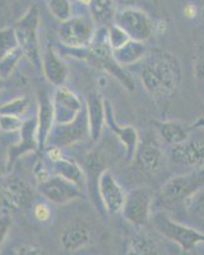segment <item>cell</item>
Returning a JSON list of instances; mask_svg holds the SVG:
<instances>
[{
  "instance_id": "cell-1",
  "label": "cell",
  "mask_w": 204,
  "mask_h": 255,
  "mask_svg": "<svg viewBox=\"0 0 204 255\" xmlns=\"http://www.w3.org/2000/svg\"><path fill=\"white\" fill-rule=\"evenodd\" d=\"M140 79L153 97H171L181 86L183 72L179 59L172 52L155 49L147 54Z\"/></svg>"
},
{
  "instance_id": "cell-2",
  "label": "cell",
  "mask_w": 204,
  "mask_h": 255,
  "mask_svg": "<svg viewBox=\"0 0 204 255\" xmlns=\"http://www.w3.org/2000/svg\"><path fill=\"white\" fill-rule=\"evenodd\" d=\"M149 223L161 236L178 244L184 252H190L199 244H204L203 232L172 220L166 212L158 211L152 213Z\"/></svg>"
},
{
  "instance_id": "cell-3",
  "label": "cell",
  "mask_w": 204,
  "mask_h": 255,
  "mask_svg": "<svg viewBox=\"0 0 204 255\" xmlns=\"http://www.w3.org/2000/svg\"><path fill=\"white\" fill-rule=\"evenodd\" d=\"M38 27H40V13H38L37 6H31L15 22L13 29L15 32L18 46L22 50L23 55L28 59L29 63L32 64L36 69L41 70L42 50L40 46Z\"/></svg>"
},
{
  "instance_id": "cell-4",
  "label": "cell",
  "mask_w": 204,
  "mask_h": 255,
  "mask_svg": "<svg viewBox=\"0 0 204 255\" xmlns=\"http://www.w3.org/2000/svg\"><path fill=\"white\" fill-rule=\"evenodd\" d=\"M94 19L87 15H72L68 20L61 22L58 29V38L63 46L73 50L88 49L94 41Z\"/></svg>"
},
{
  "instance_id": "cell-5",
  "label": "cell",
  "mask_w": 204,
  "mask_h": 255,
  "mask_svg": "<svg viewBox=\"0 0 204 255\" xmlns=\"http://www.w3.org/2000/svg\"><path fill=\"white\" fill-rule=\"evenodd\" d=\"M114 23L133 41L144 42L149 40L155 32V23L148 14L140 8L116 9Z\"/></svg>"
},
{
  "instance_id": "cell-6",
  "label": "cell",
  "mask_w": 204,
  "mask_h": 255,
  "mask_svg": "<svg viewBox=\"0 0 204 255\" xmlns=\"http://www.w3.org/2000/svg\"><path fill=\"white\" fill-rule=\"evenodd\" d=\"M204 188V166L184 175L171 177L161 188V197L166 202L178 203Z\"/></svg>"
},
{
  "instance_id": "cell-7",
  "label": "cell",
  "mask_w": 204,
  "mask_h": 255,
  "mask_svg": "<svg viewBox=\"0 0 204 255\" xmlns=\"http://www.w3.org/2000/svg\"><path fill=\"white\" fill-rule=\"evenodd\" d=\"M155 193L149 188L133 189L126 194L121 213L126 221L137 227L147 226L151 221Z\"/></svg>"
},
{
  "instance_id": "cell-8",
  "label": "cell",
  "mask_w": 204,
  "mask_h": 255,
  "mask_svg": "<svg viewBox=\"0 0 204 255\" xmlns=\"http://www.w3.org/2000/svg\"><path fill=\"white\" fill-rule=\"evenodd\" d=\"M87 138H90V125L87 111L83 109L72 123L54 125L47 138L46 147H58L63 149L78 142H83Z\"/></svg>"
},
{
  "instance_id": "cell-9",
  "label": "cell",
  "mask_w": 204,
  "mask_h": 255,
  "mask_svg": "<svg viewBox=\"0 0 204 255\" xmlns=\"http://www.w3.org/2000/svg\"><path fill=\"white\" fill-rule=\"evenodd\" d=\"M38 193L54 204H67L83 197L81 186L58 175H50L37 184Z\"/></svg>"
},
{
  "instance_id": "cell-10",
  "label": "cell",
  "mask_w": 204,
  "mask_h": 255,
  "mask_svg": "<svg viewBox=\"0 0 204 255\" xmlns=\"http://www.w3.org/2000/svg\"><path fill=\"white\" fill-rule=\"evenodd\" d=\"M32 199V190L24 180L17 176H9L4 180L0 189V203L4 213L12 215L23 209Z\"/></svg>"
},
{
  "instance_id": "cell-11",
  "label": "cell",
  "mask_w": 204,
  "mask_h": 255,
  "mask_svg": "<svg viewBox=\"0 0 204 255\" xmlns=\"http://www.w3.org/2000/svg\"><path fill=\"white\" fill-rule=\"evenodd\" d=\"M54 125L72 123L83 110V105L78 96L65 86L55 87L51 97Z\"/></svg>"
},
{
  "instance_id": "cell-12",
  "label": "cell",
  "mask_w": 204,
  "mask_h": 255,
  "mask_svg": "<svg viewBox=\"0 0 204 255\" xmlns=\"http://www.w3.org/2000/svg\"><path fill=\"white\" fill-rule=\"evenodd\" d=\"M97 194L102 206L108 213L115 215L121 212L126 194L122 186L110 170H102L97 179Z\"/></svg>"
},
{
  "instance_id": "cell-13",
  "label": "cell",
  "mask_w": 204,
  "mask_h": 255,
  "mask_svg": "<svg viewBox=\"0 0 204 255\" xmlns=\"http://www.w3.org/2000/svg\"><path fill=\"white\" fill-rule=\"evenodd\" d=\"M197 131L185 142L171 145L170 154L176 165L190 167L192 170L204 166V136L197 134Z\"/></svg>"
},
{
  "instance_id": "cell-14",
  "label": "cell",
  "mask_w": 204,
  "mask_h": 255,
  "mask_svg": "<svg viewBox=\"0 0 204 255\" xmlns=\"http://www.w3.org/2000/svg\"><path fill=\"white\" fill-rule=\"evenodd\" d=\"M40 148L38 144V123H37V113L32 114L31 116H27L24 119L23 125L19 130V142L13 147L8 148V158H9V168L12 167L13 163L23 154L35 152Z\"/></svg>"
},
{
  "instance_id": "cell-15",
  "label": "cell",
  "mask_w": 204,
  "mask_h": 255,
  "mask_svg": "<svg viewBox=\"0 0 204 255\" xmlns=\"http://www.w3.org/2000/svg\"><path fill=\"white\" fill-rule=\"evenodd\" d=\"M105 124L110 128V130L124 144L128 161H133L138 145H139V136H138L137 130L133 127L120 125L116 122L114 110H112V106H111V102L107 101V100H105Z\"/></svg>"
},
{
  "instance_id": "cell-16",
  "label": "cell",
  "mask_w": 204,
  "mask_h": 255,
  "mask_svg": "<svg viewBox=\"0 0 204 255\" xmlns=\"http://www.w3.org/2000/svg\"><path fill=\"white\" fill-rule=\"evenodd\" d=\"M156 127L163 142H166L170 145H176L189 139L198 129H203L204 119L197 120L194 124H188L183 122L156 123Z\"/></svg>"
},
{
  "instance_id": "cell-17",
  "label": "cell",
  "mask_w": 204,
  "mask_h": 255,
  "mask_svg": "<svg viewBox=\"0 0 204 255\" xmlns=\"http://www.w3.org/2000/svg\"><path fill=\"white\" fill-rule=\"evenodd\" d=\"M41 72L44 73V76L54 87L64 86L65 81H67L68 67L51 47H47L46 50L42 51Z\"/></svg>"
},
{
  "instance_id": "cell-18",
  "label": "cell",
  "mask_w": 204,
  "mask_h": 255,
  "mask_svg": "<svg viewBox=\"0 0 204 255\" xmlns=\"http://www.w3.org/2000/svg\"><path fill=\"white\" fill-rule=\"evenodd\" d=\"M86 106L90 125V138L92 142H97L102 134V127L105 124V99L99 92L94 91L88 95Z\"/></svg>"
},
{
  "instance_id": "cell-19",
  "label": "cell",
  "mask_w": 204,
  "mask_h": 255,
  "mask_svg": "<svg viewBox=\"0 0 204 255\" xmlns=\"http://www.w3.org/2000/svg\"><path fill=\"white\" fill-rule=\"evenodd\" d=\"M133 159H135V165L143 172L156 174L162 167L163 154L160 148L153 143H139Z\"/></svg>"
},
{
  "instance_id": "cell-20",
  "label": "cell",
  "mask_w": 204,
  "mask_h": 255,
  "mask_svg": "<svg viewBox=\"0 0 204 255\" xmlns=\"http://www.w3.org/2000/svg\"><path fill=\"white\" fill-rule=\"evenodd\" d=\"M91 232L83 226H72L65 229L60 235L61 248L68 253L78 252L91 244Z\"/></svg>"
},
{
  "instance_id": "cell-21",
  "label": "cell",
  "mask_w": 204,
  "mask_h": 255,
  "mask_svg": "<svg viewBox=\"0 0 204 255\" xmlns=\"http://www.w3.org/2000/svg\"><path fill=\"white\" fill-rule=\"evenodd\" d=\"M51 175H58V176L64 177V179L69 180L76 185L81 186L85 184L86 177L83 168L74 161V159L67 158V157H61L58 161L51 162V170H50Z\"/></svg>"
},
{
  "instance_id": "cell-22",
  "label": "cell",
  "mask_w": 204,
  "mask_h": 255,
  "mask_svg": "<svg viewBox=\"0 0 204 255\" xmlns=\"http://www.w3.org/2000/svg\"><path fill=\"white\" fill-rule=\"evenodd\" d=\"M37 123H38V144L40 148L46 147L47 138L54 127V115L51 97L44 96L40 100L37 110Z\"/></svg>"
},
{
  "instance_id": "cell-23",
  "label": "cell",
  "mask_w": 204,
  "mask_h": 255,
  "mask_svg": "<svg viewBox=\"0 0 204 255\" xmlns=\"http://www.w3.org/2000/svg\"><path fill=\"white\" fill-rule=\"evenodd\" d=\"M147 55V50L143 42L129 41L128 44L116 50H112V58L121 67H128L130 64L139 61Z\"/></svg>"
},
{
  "instance_id": "cell-24",
  "label": "cell",
  "mask_w": 204,
  "mask_h": 255,
  "mask_svg": "<svg viewBox=\"0 0 204 255\" xmlns=\"http://www.w3.org/2000/svg\"><path fill=\"white\" fill-rule=\"evenodd\" d=\"M194 229L204 234V189H201L183 202Z\"/></svg>"
},
{
  "instance_id": "cell-25",
  "label": "cell",
  "mask_w": 204,
  "mask_h": 255,
  "mask_svg": "<svg viewBox=\"0 0 204 255\" xmlns=\"http://www.w3.org/2000/svg\"><path fill=\"white\" fill-rule=\"evenodd\" d=\"M126 255H157V247L147 232L138 231L129 240Z\"/></svg>"
},
{
  "instance_id": "cell-26",
  "label": "cell",
  "mask_w": 204,
  "mask_h": 255,
  "mask_svg": "<svg viewBox=\"0 0 204 255\" xmlns=\"http://www.w3.org/2000/svg\"><path fill=\"white\" fill-rule=\"evenodd\" d=\"M94 22L100 26H110L114 23L116 6L112 0H92L90 5Z\"/></svg>"
},
{
  "instance_id": "cell-27",
  "label": "cell",
  "mask_w": 204,
  "mask_h": 255,
  "mask_svg": "<svg viewBox=\"0 0 204 255\" xmlns=\"http://www.w3.org/2000/svg\"><path fill=\"white\" fill-rule=\"evenodd\" d=\"M29 109H31L29 100L24 97V96H18V97H14V99L6 101L5 104L0 105V114L18 116V118L23 119V116L28 113Z\"/></svg>"
},
{
  "instance_id": "cell-28",
  "label": "cell",
  "mask_w": 204,
  "mask_h": 255,
  "mask_svg": "<svg viewBox=\"0 0 204 255\" xmlns=\"http://www.w3.org/2000/svg\"><path fill=\"white\" fill-rule=\"evenodd\" d=\"M50 12L60 22H65L73 15L72 0H47Z\"/></svg>"
},
{
  "instance_id": "cell-29",
  "label": "cell",
  "mask_w": 204,
  "mask_h": 255,
  "mask_svg": "<svg viewBox=\"0 0 204 255\" xmlns=\"http://www.w3.org/2000/svg\"><path fill=\"white\" fill-rule=\"evenodd\" d=\"M22 56H24L23 52H22V50L19 47H17L14 51H12L5 58L1 59L0 60V78L6 79L12 76L15 67H17L18 63L22 59Z\"/></svg>"
},
{
  "instance_id": "cell-30",
  "label": "cell",
  "mask_w": 204,
  "mask_h": 255,
  "mask_svg": "<svg viewBox=\"0 0 204 255\" xmlns=\"http://www.w3.org/2000/svg\"><path fill=\"white\" fill-rule=\"evenodd\" d=\"M17 47L19 46H18V41L13 27L1 29L0 31V60L12 51H14Z\"/></svg>"
},
{
  "instance_id": "cell-31",
  "label": "cell",
  "mask_w": 204,
  "mask_h": 255,
  "mask_svg": "<svg viewBox=\"0 0 204 255\" xmlns=\"http://www.w3.org/2000/svg\"><path fill=\"white\" fill-rule=\"evenodd\" d=\"M107 37L108 42H110V46L112 50H116L122 47L124 45H126L129 41H131V38L126 35L125 32L122 31L119 26H116L115 23L110 24L107 27Z\"/></svg>"
},
{
  "instance_id": "cell-32",
  "label": "cell",
  "mask_w": 204,
  "mask_h": 255,
  "mask_svg": "<svg viewBox=\"0 0 204 255\" xmlns=\"http://www.w3.org/2000/svg\"><path fill=\"white\" fill-rule=\"evenodd\" d=\"M24 120L22 118L13 115H3L0 114V130L4 133H14L19 131Z\"/></svg>"
},
{
  "instance_id": "cell-33",
  "label": "cell",
  "mask_w": 204,
  "mask_h": 255,
  "mask_svg": "<svg viewBox=\"0 0 204 255\" xmlns=\"http://www.w3.org/2000/svg\"><path fill=\"white\" fill-rule=\"evenodd\" d=\"M194 76L204 83V45L199 46L194 56Z\"/></svg>"
},
{
  "instance_id": "cell-34",
  "label": "cell",
  "mask_w": 204,
  "mask_h": 255,
  "mask_svg": "<svg viewBox=\"0 0 204 255\" xmlns=\"http://www.w3.org/2000/svg\"><path fill=\"white\" fill-rule=\"evenodd\" d=\"M33 216L40 222H47V221H50L53 213H51V209L46 203H37L33 207Z\"/></svg>"
},
{
  "instance_id": "cell-35",
  "label": "cell",
  "mask_w": 204,
  "mask_h": 255,
  "mask_svg": "<svg viewBox=\"0 0 204 255\" xmlns=\"http://www.w3.org/2000/svg\"><path fill=\"white\" fill-rule=\"evenodd\" d=\"M12 227V217L8 213L0 215V247L3 245Z\"/></svg>"
},
{
  "instance_id": "cell-36",
  "label": "cell",
  "mask_w": 204,
  "mask_h": 255,
  "mask_svg": "<svg viewBox=\"0 0 204 255\" xmlns=\"http://www.w3.org/2000/svg\"><path fill=\"white\" fill-rule=\"evenodd\" d=\"M9 170V158L8 148L0 145V176H4Z\"/></svg>"
},
{
  "instance_id": "cell-37",
  "label": "cell",
  "mask_w": 204,
  "mask_h": 255,
  "mask_svg": "<svg viewBox=\"0 0 204 255\" xmlns=\"http://www.w3.org/2000/svg\"><path fill=\"white\" fill-rule=\"evenodd\" d=\"M117 9L120 8H138L143 0H112Z\"/></svg>"
},
{
  "instance_id": "cell-38",
  "label": "cell",
  "mask_w": 204,
  "mask_h": 255,
  "mask_svg": "<svg viewBox=\"0 0 204 255\" xmlns=\"http://www.w3.org/2000/svg\"><path fill=\"white\" fill-rule=\"evenodd\" d=\"M17 255H41V253L38 248L33 247V245H26V247L19 248Z\"/></svg>"
},
{
  "instance_id": "cell-39",
  "label": "cell",
  "mask_w": 204,
  "mask_h": 255,
  "mask_svg": "<svg viewBox=\"0 0 204 255\" xmlns=\"http://www.w3.org/2000/svg\"><path fill=\"white\" fill-rule=\"evenodd\" d=\"M184 15L187 18H194L197 15V8L196 5H193V4H187V5L184 6V10H183Z\"/></svg>"
},
{
  "instance_id": "cell-40",
  "label": "cell",
  "mask_w": 204,
  "mask_h": 255,
  "mask_svg": "<svg viewBox=\"0 0 204 255\" xmlns=\"http://www.w3.org/2000/svg\"><path fill=\"white\" fill-rule=\"evenodd\" d=\"M79 4H82V5H86V6H90L91 3H92V0H77Z\"/></svg>"
},
{
  "instance_id": "cell-41",
  "label": "cell",
  "mask_w": 204,
  "mask_h": 255,
  "mask_svg": "<svg viewBox=\"0 0 204 255\" xmlns=\"http://www.w3.org/2000/svg\"><path fill=\"white\" fill-rule=\"evenodd\" d=\"M0 87H1V78H0Z\"/></svg>"
}]
</instances>
